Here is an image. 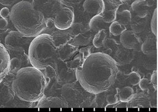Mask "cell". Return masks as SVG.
Masks as SVG:
<instances>
[{"instance_id":"f1b7e54d","label":"cell","mask_w":158,"mask_h":112,"mask_svg":"<svg viewBox=\"0 0 158 112\" xmlns=\"http://www.w3.org/2000/svg\"><path fill=\"white\" fill-rule=\"evenodd\" d=\"M10 15L9 9L7 7H3L0 10V17L2 19H7Z\"/></svg>"},{"instance_id":"83f0119b","label":"cell","mask_w":158,"mask_h":112,"mask_svg":"<svg viewBox=\"0 0 158 112\" xmlns=\"http://www.w3.org/2000/svg\"><path fill=\"white\" fill-rule=\"evenodd\" d=\"M151 82L155 90H158V71H154L151 76Z\"/></svg>"},{"instance_id":"d6a6232c","label":"cell","mask_w":158,"mask_h":112,"mask_svg":"<svg viewBox=\"0 0 158 112\" xmlns=\"http://www.w3.org/2000/svg\"><path fill=\"white\" fill-rule=\"evenodd\" d=\"M0 31H1V30H0ZM0 43H1L0 42Z\"/></svg>"},{"instance_id":"ffe728a7","label":"cell","mask_w":158,"mask_h":112,"mask_svg":"<svg viewBox=\"0 0 158 112\" xmlns=\"http://www.w3.org/2000/svg\"><path fill=\"white\" fill-rule=\"evenodd\" d=\"M126 29L125 28L124 25L120 24L119 22L116 20L110 23L109 27L110 33L114 36L120 35V34Z\"/></svg>"},{"instance_id":"2e32d148","label":"cell","mask_w":158,"mask_h":112,"mask_svg":"<svg viewBox=\"0 0 158 112\" xmlns=\"http://www.w3.org/2000/svg\"><path fill=\"white\" fill-rule=\"evenodd\" d=\"M106 23L104 21L103 18L101 14L94 15L89 21V26L90 29L94 31H98L103 27H106Z\"/></svg>"},{"instance_id":"7402d4cb","label":"cell","mask_w":158,"mask_h":112,"mask_svg":"<svg viewBox=\"0 0 158 112\" xmlns=\"http://www.w3.org/2000/svg\"><path fill=\"white\" fill-rule=\"evenodd\" d=\"M82 55H77L73 60L67 62L66 65L68 68L71 69H76L81 65L82 63Z\"/></svg>"},{"instance_id":"30bf717a","label":"cell","mask_w":158,"mask_h":112,"mask_svg":"<svg viewBox=\"0 0 158 112\" xmlns=\"http://www.w3.org/2000/svg\"><path fill=\"white\" fill-rule=\"evenodd\" d=\"M37 108H68L64 99L58 97H47L44 95L37 102Z\"/></svg>"},{"instance_id":"d4e9b609","label":"cell","mask_w":158,"mask_h":112,"mask_svg":"<svg viewBox=\"0 0 158 112\" xmlns=\"http://www.w3.org/2000/svg\"><path fill=\"white\" fill-rule=\"evenodd\" d=\"M82 1L83 0H58L60 3L67 7L77 5L81 3Z\"/></svg>"},{"instance_id":"d6986e66","label":"cell","mask_w":158,"mask_h":112,"mask_svg":"<svg viewBox=\"0 0 158 112\" xmlns=\"http://www.w3.org/2000/svg\"><path fill=\"white\" fill-rule=\"evenodd\" d=\"M132 19L131 12L128 10H124L121 12L117 13L116 21L119 22L123 25H127L130 23Z\"/></svg>"},{"instance_id":"f546056e","label":"cell","mask_w":158,"mask_h":112,"mask_svg":"<svg viewBox=\"0 0 158 112\" xmlns=\"http://www.w3.org/2000/svg\"><path fill=\"white\" fill-rule=\"evenodd\" d=\"M7 21L6 20V19H0V30L2 31L4 30L5 28L7 25Z\"/></svg>"},{"instance_id":"277c9868","label":"cell","mask_w":158,"mask_h":112,"mask_svg":"<svg viewBox=\"0 0 158 112\" xmlns=\"http://www.w3.org/2000/svg\"><path fill=\"white\" fill-rule=\"evenodd\" d=\"M57 49L53 38L48 34H40L34 38L27 53L31 66L40 70H45L55 61Z\"/></svg>"},{"instance_id":"4316f807","label":"cell","mask_w":158,"mask_h":112,"mask_svg":"<svg viewBox=\"0 0 158 112\" xmlns=\"http://www.w3.org/2000/svg\"><path fill=\"white\" fill-rule=\"evenodd\" d=\"M149 84L150 82H149V80L146 78H143V79H141L138 85L142 90L145 91V90H149Z\"/></svg>"},{"instance_id":"7a4b0ae2","label":"cell","mask_w":158,"mask_h":112,"mask_svg":"<svg viewBox=\"0 0 158 112\" xmlns=\"http://www.w3.org/2000/svg\"><path fill=\"white\" fill-rule=\"evenodd\" d=\"M46 80L40 70L33 66L18 70L12 80V88L20 100L37 103L44 95Z\"/></svg>"},{"instance_id":"1f68e13d","label":"cell","mask_w":158,"mask_h":112,"mask_svg":"<svg viewBox=\"0 0 158 112\" xmlns=\"http://www.w3.org/2000/svg\"><path fill=\"white\" fill-rule=\"evenodd\" d=\"M120 1H122V2H130V1H133V0H120Z\"/></svg>"},{"instance_id":"ac0fdd59","label":"cell","mask_w":158,"mask_h":112,"mask_svg":"<svg viewBox=\"0 0 158 112\" xmlns=\"http://www.w3.org/2000/svg\"><path fill=\"white\" fill-rule=\"evenodd\" d=\"M106 31L104 29L97 31L93 39V44L95 47L99 48L104 45L106 38Z\"/></svg>"},{"instance_id":"4fadbf2b","label":"cell","mask_w":158,"mask_h":112,"mask_svg":"<svg viewBox=\"0 0 158 112\" xmlns=\"http://www.w3.org/2000/svg\"><path fill=\"white\" fill-rule=\"evenodd\" d=\"M120 42L125 48H135L138 43L137 36L133 31L125 30L120 34Z\"/></svg>"},{"instance_id":"8992f818","label":"cell","mask_w":158,"mask_h":112,"mask_svg":"<svg viewBox=\"0 0 158 112\" xmlns=\"http://www.w3.org/2000/svg\"><path fill=\"white\" fill-rule=\"evenodd\" d=\"M10 77L7 74L0 80V108L14 107L12 103L14 98H18L13 91L12 81L10 83Z\"/></svg>"},{"instance_id":"4dcf8cb0","label":"cell","mask_w":158,"mask_h":112,"mask_svg":"<svg viewBox=\"0 0 158 112\" xmlns=\"http://www.w3.org/2000/svg\"><path fill=\"white\" fill-rule=\"evenodd\" d=\"M145 1H146L147 5L149 7V6H152V4L154 2V0H145Z\"/></svg>"},{"instance_id":"484cf974","label":"cell","mask_w":158,"mask_h":112,"mask_svg":"<svg viewBox=\"0 0 158 112\" xmlns=\"http://www.w3.org/2000/svg\"><path fill=\"white\" fill-rule=\"evenodd\" d=\"M119 93H117V94H110L106 98L107 102L110 105H113L118 103V100Z\"/></svg>"},{"instance_id":"ba28073f","label":"cell","mask_w":158,"mask_h":112,"mask_svg":"<svg viewBox=\"0 0 158 112\" xmlns=\"http://www.w3.org/2000/svg\"><path fill=\"white\" fill-rule=\"evenodd\" d=\"M29 37H26L18 31H11L6 35L5 39V47L8 52H24L26 40Z\"/></svg>"},{"instance_id":"603a6c76","label":"cell","mask_w":158,"mask_h":112,"mask_svg":"<svg viewBox=\"0 0 158 112\" xmlns=\"http://www.w3.org/2000/svg\"><path fill=\"white\" fill-rule=\"evenodd\" d=\"M151 29L155 36H158V8H156L151 21Z\"/></svg>"},{"instance_id":"44dd1931","label":"cell","mask_w":158,"mask_h":112,"mask_svg":"<svg viewBox=\"0 0 158 112\" xmlns=\"http://www.w3.org/2000/svg\"><path fill=\"white\" fill-rule=\"evenodd\" d=\"M141 49L145 55H150L156 51V45L152 40H147L143 43Z\"/></svg>"},{"instance_id":"5bb4252c","label":"cell","mask_w":158,"mask_h":112,"mask_svg":"<svg viewBox=\"0 0 158 112\" xmlns=\"http://www.w3.org/2000/svg\"><path fill=\"white\" fill-rule=\"evenodd\" d=\"M105 6L103 12L101 14L104 22L106 24H110L116 19L117 13L118 9V5L112 3V2H104Z\"/></svg>"},{"instance_id":"7c38bea8","label":"cell","mask_w":158,"mask_h":112,"mask_svg":"<svg viewBox=\"0 0 158 112\" xmlns=\"http://www.w3.org/2000/svg\"><path fill=\"white\" fill-rule=\"evenodd\" d=\"M104 6L103 0H85L83 3V8L85 11L94 15L102 14Z\"/></svg>"},{"instance_id":"3957f363","label":"cell","mask_w":158,"mask_h":112,"mask_svg":"<svg viewBox=\"0 0 158 112\" xmlns=\"http://www.w3.org/2000/svg\"><path fill=\"white\" fill-rule=\"evenodd\" d=\"M10 16L16 31L23 36L35 38L46 30V20L42 12L29 2L23 1L16 3Z\"/></svg>"},{"instance_id":"5b68a950","label":"cell","mask_w":158,"mask_h":112,"mask_svg":"<svg viewBox=\"0 0 158 112\" xmlns=\"http://www.w3.org/2000/svg\"><path fill=\"white\" fill-rule=\"evenodd\" d=\"M68 32L70 35L69 44L75 47L88 45L92 39V33L90 31L80 23H73L69 28Z\"/></svg>"},{"instance_id":"e0dca14e","label":"cell","mask_w":158,"mask_h":112,"mask_svg":"<svg viewBox=\"0 0 158 112\" xmlns=\"http://www.w3.org/2000/svg\"><path fill=\"white\" fill-rule=\"evenodd\" d=\"M135 96L134 89L130 86H125L119 93V99L122 103L130 102L134 99Z\"/></svg>"},{"instance_id":"8fae6325","label":"cell","mask_w":158,"mask_h":112,"mask_svg":"<svg viewBox=\"0 0 158 112\" xmlns=\"http://www.w3.org/2000/svg\"><path fill=\"white\" fill-rule=\"evenodd\" d=\"M11 61L9 52L5 46L0 43V80L9 73Z\"/></svg>"},{"instance_id":"6da1fadb","label":"cell","mask_w":158,"mask_h":112,"mask_svg":"<svg viewBox=\"0 0 158 112\" xmlns=\"http://www.w3.org/2000/svg\"><path fill=\"white\" fill-rule=\"evenodd\" d=\"M118 73L116 61L109 55L94 53L84 59L77 68L76 76L80 85L93 95L107 91L114 82Z\"/></svg>"},{"instance_id":"9c48e42d","label":"cell","mask_w":158,"mask_h":112,"mask_svg":"<svg viewBox=\"0 0 158 112\" xmlns=\"http://www.w3.org/2000/svg\"><path fill=\"white\" fill-rule=\"evenodd\" d=\"M74 13L73 10L69 7L60 10L54 19L55 27L59 30H68L74 23Z\"/></svg>"},{"instance_id":"cb8c5ba5","label":"cell","mask_w":158,"mask_h":112,"mask_svg":"<svg viewBox=\"0 0 158 112\" xmlns=\"http://www.w3.org/2000/svg\"><path fill=\"white\" fill-rule=\"evenodd\" d=\"M128 81L133 86L138 85L141 80V75L136 71H132L128 75Z\"/></svg>"},{"instance_id":"52a82bcc","label":"cell","mask_w":158,"mask_h":112,"mask_svg":"<svg viewBox=\"0 0 158 112\" xmlns=\"http://www.w3.org/2000/svg\"><path fill=\"white\" fill-rule=\"evenodd\" d=\"M46 22V29L44 31L52 36L57 48L66 46L70 42V35L68 31L59 30L55 27L54 20L48 19Z\"/></svg>"},{"instance_id":"9a60e30c","label":"cell","mask_w":158,"mask_h":112,"mask_svg":"<svg viewBox=\"0 0 158 112\" xmlns=\"http://www.w3.org/2000/svg\"><path fill=\"white\" fill-rule=\"evenodd\" d=\"M131 8L135 14L140 18H145L148 13V6L145 0H135Z\"/></svg>"}]
</instances>
